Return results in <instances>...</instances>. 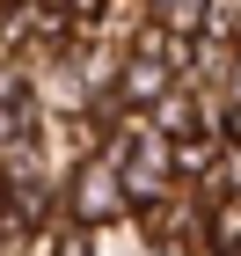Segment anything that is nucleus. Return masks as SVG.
I'll use <instances>...</instances> for the list:
<instances>
[{
    "mask_svg": "<svg viewBox=\"0 0 241 256\" xmlns=\"http://www.w3.org/2000/svg\"><path fill=\"white\" fill-rule=\"evenodd\" d=\"M80 220H102V212H117V183L110 176H95V168H88V176H80Z\"/></svg>",
    "mask_w": 241,
    "mask_h": 256,
    "instance_id": "obj_1",
    "label": "nucleus"
},
{
    "mask_svg": "<svg viewBox=\"0 0 241 256\" xmlns=\"http://www.w3.org/2000/svg\"><path fill=\"white\" fill-rule=\"evenodd\" d=\"M124 96H161V66H132V80H124Z\"/></svg>",
    "mask_w": 241,
    "mask_h": 256,
    "instance_id": "obj_2",
    "label": "nucleus"
},
{
    "mask_svg": "<svg viewBox=\"0 0 241 256\" xmlns=\"http://www.w3.org/2000/svg\"><path fill=\"white\" fill-rule=\"evenodd\" d=\"M59 256H88V249H80V234H73V242H66V249H59Z\"/></svg>",
    "mask_w": 241,
    "mask_h": 256,
    "instance_id": "obj_3",
    "label": "nucleus"
},
{
    "mask_svg": "<svg viewBox=\"0 0 241 256\" xmlns=\"http://www.w3.org/2000/svg\"><path fill=\"white\" fill-rule=\"evenodd\" d=\"M73 8H95V0H73Z\"/></svg>",
    "mask_w": 241,
    "mask_h": 256,
    "instance_id": "obj_4",
    "label": "nucleus"
}]
</instances>
